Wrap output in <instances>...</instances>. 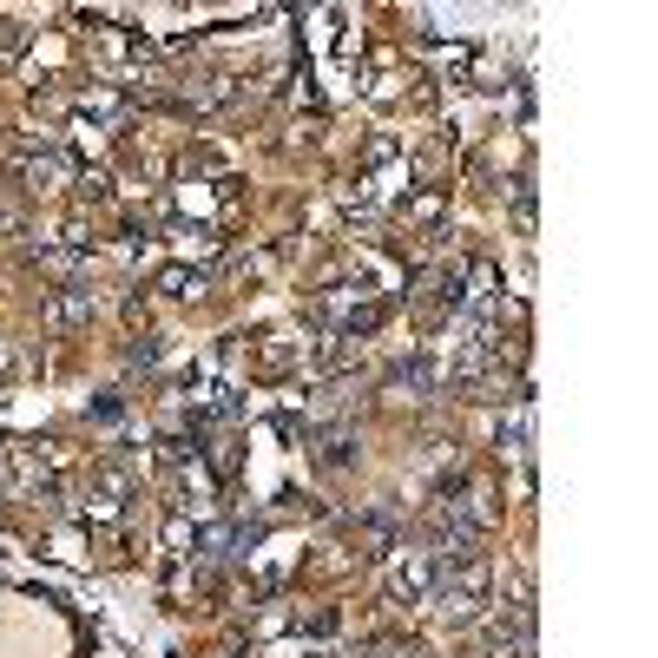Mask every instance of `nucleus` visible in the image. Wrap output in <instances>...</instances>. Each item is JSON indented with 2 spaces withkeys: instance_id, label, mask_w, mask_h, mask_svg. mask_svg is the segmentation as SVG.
Masks as SVG:
<instances>
[{
  "instance_id": "obj_2",
  "label": "nucleus",
  "mask_w": 658,
  "mask_h": 658,
  "mask_svg": "<svg viewBox=\"0 0 658 658\" xmlns=\"http://www.w3.org/2000/svg\"><path fill=\"white\" fill-rule=\"evenodd\" d=\"M14 158H20V178H27L33 191H60V185H73V178H79V165H73V158H66L53 139L14 145Z\"/></svg>"
},
{
  "instance_id": "obj_11",
  "label": "nucleus",
  "mask_w": 658,
  "mask_h": 658,
  "mask_svg": "<svg viewBox=\"0 0 658 658\" xmlns=\"http://www.w3.org/2000/svg\"><path fill=\"white\" fill-rule=\"evenodd\" d=\"M20 53H27V27L20 20H0V66H14Z\"/></svg>"
},
{
  "instance_id": "obj_14",
  "label": "nucleus",
  "mask_w": 658,
  "mask_h": 658,
  "mask_svg": "<svg viewBox=\"0 0 658 658\" xmlns=\"http://www.w3.org/2000/svg\"><path fill=\"white\" fill-rule=\"evenodd\" d=\"M20 224H27V211H20V198H14V191H0V237H14Z\"/></svg>"
},
{
  "instance_id": "obj_6",
  "label": "nucleus",
  "mask_w": 658,
  "mask_h": 658,
  "mask_svg": "<svg viewBox=\"0 0 658 658\" xmlns=\"http://www.w3.org/2000/svg\"><path fill=\"white\" fill-rule=\"evenodd\" d=\"M494 297H501V270H494V264H474V270H468V290H461V303H455V310L474 323V316H487V310H494Z\"/></svg>"
},
{
  "instance_id": "obj_13",
  "label": "nucleus",
  "mask_w": 658,
  "mask_h": 658,
  "mask_svg": "<svg viewBox=\"0 0 658 658\" xmlns=\"http://www.w3.org/2000/svg\"><path fill=\"white\" fill-rule=\"evenodd\" d=\"M441 211H448V204H441V191H422V198L408 204V218H415V224H428V231L441 224Z\"/></svg>"
},
{
  "instance_id": "obj_16",
  "label": "nucleus",
  "mask_w": 658,
  "mask_h": 658,
  "mask_svg": "<svg viewBox=\"0 0 658 658\" xmlns=\"http://www.w3.org/2000/svg\"><path fill=\"white\" fill-rule=\"evenodd\" d=\"M323 461H329V468L349 461V435H343V428H329V435H323Z\"/></svg>"
},
{
  "instance_id": "obj_8",
  "label": "nucleus",
  "mask_w": 658,
  "mask_h": 658,
  "mask_svg": "<svg viewBox=\"0 0 658 658\" xmlns=\"http://www.w3.org/2000/svg\"><path fill=\"white\" fill-rule=\"evenodd\" d=\"M204 270H191V264H165L158 270V290H165V297H204Z\"/></svg>"
},
{
  "instance_id": "obj_7",
  "label": "nucleus",
  "mask_w": 658,
  "mask_h": 658,
  "mask_svg": "<svg viewBox=\"0 0 658 658\" xmlns=\"http://www.w3.org/2000/svg\"><path fill=\"white\" fill-rule=\"evenodd\" d=\"M428 593H435V560H428V553H415V560L395 573V599H428Z\"/></svg>"
},
{
  "instance_id": "obj_9",
  "label": "nucleus",
  "mask_w": 658,
  "mask_h": 658,
  "mask_svg": "<svg viewBox=\"0 0 658 658\" xmlns=\"http://www.w3.org/2000/svg\"><path fill=\"white\" fill-rule=\"evenodd\" d=\"M33 264L47 270V277H66V283H79V270H86V251H73V244H60V251H40Z\"/></svg>"
},
{
  "instance_id": "obj_4",
  "label": "nucleus",
  "mask_w": 658,
  "mask_h": 658,
  "mask_svg": "<svg viewBox=\"0 0 658 658\" xmlns=\"http://www.w3.org/2000/svg\"><path fill=\"white\" fill-rule=\"evenodd\" d=\"M0 487H14V494H40L53 481V461H40L33 448H0Z\"/></svg>"
},
{
  "instance_id": "obj_5",
  "label": "nucleus",
  "mask_w": 658,
  "mask_h": 658,
  "mask_svg": "<svg viewBox=\"0 0 658 658\" xmlns=\"http://www.w3.org/2000/svg\"><path fill=\"white\" fill-rule=\"evenodd\" d=\"M93 310H99L93 290H86V283H66V290H53V297H47V329H60V336H66V329L93 323Z\"/></svg>"
},
{
  "instance_id": "obj_3",
  "label": "nucleus",
  "mask_w": 658,
  "mask_h": 658,
  "mask_svg": "<svg viewBox=\"0 0 658 658\" xmlns=\"http://www.w3.org/2000/svg\"><path fill=\"white\" fill-rule=\"evenodd\" d=\"M231 99H237V73H204V79H191V86H178L172 106L178 112H218V106H231Z\"/></svg>"
},
{
  "instance_id": "obj_10",
  "label": "nucleus",
  "mask_w": 658,
  "mask_h": 658,
  "mask_svg": "<svg viewBox=\"0 0 658 658\" xmlns=\"http://www.w3.org/2000/svg\"><path fill=\"white\" fill-rule=\"evenodd\" d=\"M501 455L527 461V415H507V422H501Z\"/></svg>"
},
{
  "instance_id": "obj_19",
  "label": "nucleus",
  "mask_w": 658,
  "mask_h": 658,
  "mask_svg": "<svg viewBox=\"0 0 658 658\" xmlns=\"http://www.w3.org/2000/svg\"><path fill=\"white\" fill-rule=\"evenodd\" d=\"M7 369H14V349H7V343H0V376H7Z\"/></svg>"
},
{
  "instance_id": "obj_15",
  "label": "nucleus",
  "mask_w": 658,
  "mask_h": 658,
  "mask_svg": "<svg viewBox=\"0 0 658 658\" xmlns=\"http://www.w3.org/2000/svg\"><path fill=\"white\" fill-rule=\"evenodd\" d=\"M290 362H297V343H270L264 349V376H283Z\"/></svg>"
},
{
  "instance_id": "obj_12",
  "label": "nucleus",
  "mask_w": 658,
  "mask_h": 658,
  "mask_svg": "<svg viewBox=\"0 0 658 658\" xmlns=\"http://www.w3.org/2000/svg\"><path fill=\"white\" fill-rule=\"evenodd\" d=\"M211 474H218V481H231V474H237V441L231 435L211 441Z\"/></svg>"
},
{
  "instance_id": "obj_1",
  "label": "nucleus",
  "mask_w": 658,
  "mask_h": 658,
  "mask_svg": "<svg viewBox=\"0 0 658 658\" xmlns=\"http://www.w3.org/2000/svg\"><path fill=\"white\" fill-rule=\"evenodd\" d=\"M435 560V553H428ZM487 586H494V566L474 553V560H455V566H435V612L448 626H474L487 612Z\"/></svg>"
},
{
  "instance_id": "obj_17",
  "label": "nucleus",
  "mask_w": 658,
  "mask_h": 658,
  "mask_svg": "<svg viewBox=\"0 0 658 658\" xmlns=\"http://www.w3.org/2000/svg\"><path fill=\"white\" fill-rule=\"evenodd\" d=\"M389 158H402V145H395V139H369V152H362V165H389Z\"/></svg>"
},
{
  "instance_id": "obj_18",
  "label": "nucleus",
  "mask_w": 658,
  "mask_h": 658,
  "mask_svg": "<svg viewBox=\"0 0 658 658\" xmlns=\"http://www.w3.org/2000/svg\"><path fill=\"white\" fill-rule=\"evenodd\" d=\"M152 362H158V343H152V336H139V343H132V369H152Z\"/></svg>"
}]
</instances>
